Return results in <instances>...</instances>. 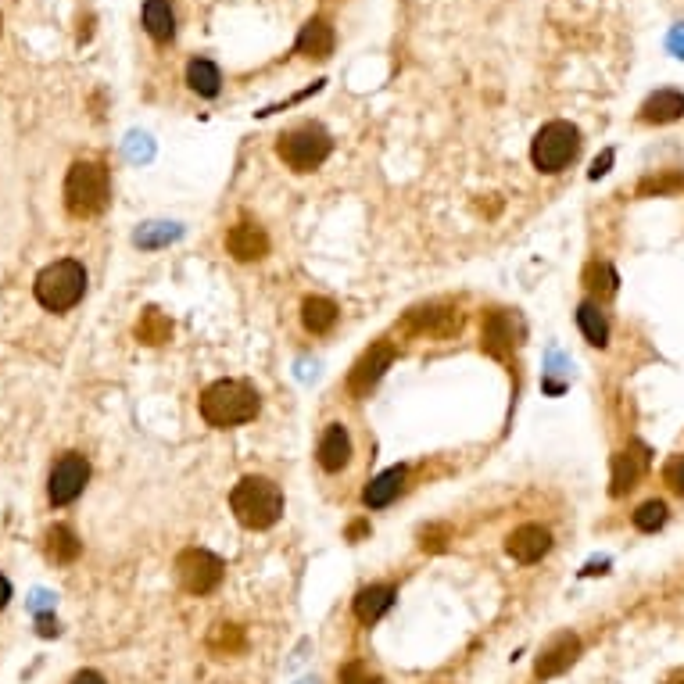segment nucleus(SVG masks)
Instances as JSON below:
<instances>
[{
	"label": "nucleus",
	"mask_w": 684,
	"mask_h": 684,
	"mask_svg": "<svg viewBox=\"0 0 684 684\" xmlns=\"http://www.w3.org/2000/svg\"><path fill=\"white\" fill-rule=\"evenodd\" d=\"M294 47H298L301 58H312V61L330 58L334 47H337V33H334V26H330V18H323V15L308 18L305 26H301L298 43H294Z\"/></svg>",
	"instance_id": "2eb2a0df"
},
{
	"label": "nucleus",
	"mask_w": 684,
	"mask_h": 684,
	"mask_svg": "<svg viewBox=\"0 0 684 684\" xmlns=\"http://www.w3.org/2000/svg\"><path fill=\"white\" fill-rule=\"evenodd\" d=\"M144 29L158 43H169L176 36V15L169 0H144Z\"/></svg>",
	"instance_id": "4be33fe9"
},
{
	"label": "nucleus",
	"mask_w": 684,
	"mask_h": 684,
	"mask_svg": "<svg viewBox=\"0 0 684 684\" xmlns=\"http://www.w3.org/2000/svg\"><path fill=\"white\" fill-rule=\"evenodd\" d=\"M663 480H667V488L684 495V455H674V459L663 466Z\"/></svg>",
	"instance_id": "473e14b6"
},
{
	"label": "nucleus",
	"mask_w": 684,
	"mask_h": 684,
	"mask_svg": "<svg viewBox=\"0 0 684 684\" xmlns=\"http://www.w3.org/2000/svg\"><path fill=\"white\" fill-rule=\"evenodd\" d=\"M402 488H405V466H394V470H384L362 491V502H366V509H384V505H391L394 498L402 495Z\"/></svg>",
	"instance_id": "6ab92c4d"
},
{
	"label": "nucleus",
	"mask_w": 684,
	"mask_h": 684,
	"mask_svg": "<svg viewBox=\"0 0 684 684\" xmlns=\"http://www.w3.org/2000/svg\"><path fill=\"white\" fill-rule=\"evenodd\" d=\"M337 305L330 298H305L301 301V323H305V330L308 334H316V337H323V334H330L337 326Z\"/></svg>",
	"instance_id": "412c9836"
},
{
	"label": "nucleus",
	"mask_w": 684,
	"mask_h": 684,
	"mask_svg": "<svg viewBox=\"0 0 684 684\" xmlns=\"http://www.w3.org/2000/svg\"><path fill=\"white\" fill-rule=\"evenodd\" d=\"M577 151H581V129L573 126V122H548V126L538 129V137H534L531 144V158L534 165H538L541 172H563L566 165L577 158Z\"/></svg>",
	"instance_id": "423d86ee"
},
{
	"label": "nucleus",
	"mask_w": 684,
	"mask_h": 684,
	"mask_svg": "<svg viewBox=\"0 0 684 684\" xmlns=\"http://www.w3.org/2000/svg\"><path fill=\"white\" fill-rule=\"evenodd\" d=\"M341 684H380V677L373 674V670L366 667V663H348V667L341 670Z\"/></svg>",
	"instance_id": "2f4dec72"
},
{
	"label": "nucleus",
	"mask_w": 684,
	"mask_h": 684,
	"mask_svg": "<svg viewBox=\"0 0 684 684\" xmlns=\"http://www.w3.org/2000/svg\"><path fill=\"white\" fill-rule=\"evenodd\" d=\"M69 684H104V677L97 674V670H79V674L72 677Z\"/></svg>",
	"instance_id": "f704fd0d"
},
{
	"label": "nucleus",
	"mask_w": 684,
	"mask_h": 684,
	"mask_svg": "<svg viewBox=\"0 0 684 684\" xmlns=\"http://www.w3.org/2000/svg\"><path fill=\"white\" fill-rule=\"evenodd\" d=\"M366 531H369V523H351V527H348V538L355 541V538H362Z\"/></svg>",
	"instance_id": "58836bf2"
},
{
	"label": "nucleus",
	"mask_w": 684,
	"mask_h": 684,
	"mask_svg": "<svg viewBox=\"0 0 684 684\" xmlns=\"http://www.w3.org/2000/svg\"><path fill=\"white\" fill-rule=\"evenodd\" d=\"M0 26H4V22H0Z\"/></svg>",
	"instance_id": "a19ab883"
},
{
	"label": "nucleus",
	"mask_w": 684,
	"mask_h": 684,
	"mask_svg": "<svg viewBox=\"0 0 684 684\" xmlns=\"http://www.w3.org/2000/svg\"><path fill=\"white\" fill-rule=\"evenodd\" d=\"M169 337H172V319L165 316V312H158V308H144L137 319V341L158 348V344H165Z\"/></svg>",
	"instance_id": "b1692460"
},
{
	"label": "nucleus",
	"mask_w": 684,
	"mask_h": 684,
	"mask_svg": "<svg viewBox=\"0 0 684 684\" xmlns=\"http://www.w3.org/2000/svg\"><path fill=\"white\" fill-rule=\"evenodd\" d=\"M79 552H83V545H79V538L72 534V527L54 523L51 531H47V556H51L54 563H76Z\"/></svg>",
	"instance_id": "393cba45"
},
{
	"label": "nucleus",
	"mask_w": 684,
	"mask_h": 684,
	"mask_svg": "<svg viewBox=\"0 0 684 684\" xmlns=\"http://www.w3.org/2000/svg\"><path fill=\"white\" fill-rule=\"evenodd\" d=\"M86 480H90V462L83 459L79 452H65L58 462H54L51 480H47V498L54 505H69L83 495Z\"/></svg>",
	"instance_id": "1a4fd4ad"
},
{
	"label": "nucleus",
	"mask_w": 684,
	"mask_h": 684,
	"mask_svg": "<svg viewBox=\"0 0 684 684\" xmlns=\"http://www.w3.org/2000/svg\"><path fill=\"white\" fill-rule=\"evenodd\" d=\"M670 51H674L677 58H684V26H677L674 33H670Z\"/></svg>",
	"instance_id": "c9c22d12"
},
{
	"label": "nucleus",
	"mask_w": 684,
	"mask_h": 684,
	"mask_svg": "<svg viewBox=\"0 0 684 684\" xmlns=\"http://www.w3.org/2000/svg\"><path fill=\"white\" fill-rule=\"evenodd\" d=\"M394 344L391 341H377V344H369L366 351L359 355V362L351 366V373H348V391L355 394V398H366L373 387L384 380V373L391 369V362H394Z\"/></svg>",
	"instance_id": "9d476101"
},
{
	"label": "nucleus",
	"mask_w": 684,
	"mask_h": 684,
	"mask_svg": "<svg viewBox=\"0 0 684 684\" xmlns=\"http://www.w3.org/2000/svg\"><path fill=\"white\" fill-rule=\"evenodd\" d=\"M316 462L326 473H341L351 462V437H348V430H344V423H330V427L319 434Z\"/></svg>",
	"instance_id": "dca6fc26"
},
{
	"label": "nucleus",
	"mask_w": 684,
	"mask_h": 684,
	"mask_svg": "<svg viewBox=\"0 0 684 684\" xmlns=\"http://www.w3.org/2000/svg\"><path fill=\"white\" fill-rule=\"evenodd\" d=\"M187 86L197 97H219V90H223V72H219L215 61L194 58L187 65Z\"/></svg>",
	"instance_id": "5701e85b"
},
{
	"label": "nucleus",
	"mask_w": 684,
	"mask_h": 684,
	"mask_svg": "<svg viewBox=\"0 0 684 684\" xmlns=\"http://www.w3.org/2000/svg\"><path fill=\"white\" fill-rule=\"evenodd\" d=\"M642 470H645V448L642 445H634V448H627V452H616L613 455V495H627V491L638 484V477H642Z\"/></svg>",
	"instance_id": "f3484780"
},
{
	"label": "nucleus",
	"mask_w": 684,
	"mask_h": 684,
	"mask_svg": "<svg viewBox=\"0 0 684 684\" xmlns=\"http://www.w3.org/2000/svg\"><path fill=\"white\" fill-rule=\"evenodd\" d=\"M8 599H11V584H8V577L0 573V609L8 606Z\"/></svg>",
	"instance_id": "4c0bfd02"
},
{
	"label": "nucleus",
	"mask_w": 684,
	"mask_h": 684,
	"mask_svg": "<svg viewBox=\"0 0 684 684\" xmlns=\"http://www.w3.org/2000/svg\"><path fill=\"white\" fill-rule=\"evenodd\" d=\"M663 684H684V670H674V674H670Z\"/></svg>",
	"instance_id": "ea45409f"
},
{
	"label": "nucleus",
	"mask_w": 684,
	"mask_h": 684,
	"mask_svg": "<svg viewBox=\"0 0 684 684\" xmlns=\"http://www.w3.org/2000/svg\"><path fill=\"white\" fill-rule=\"evenodd\" d=\"M112 201V176L104 162H76L65 176V208L76 219H90L101 215Z\"/></svg>",
	"instance_id": "7ed1b4c3"
},
{
	"label": "nucleus",
	"mask_w": 684,
	"mask_h": 684,
	"mask_svg": "<svg viewBox=\"0 0 684 684\" xmlns=\"http://www.w3.org/2000/svg\"><path fill=\"white\" fill-rule=\"evenodd\" d=\"M577 326H581V334L588 337V344H595V348H606L609 344V323L595 301H584V305L577 308Z\"/></svg>",
	"instance_id": "a878e982"
},
{
	"label": "nucleus",
	"mask_w": 684,
	"mask_h": 684,
	"mask_svg": "<svg viewBox=\"0 0 684 684\" xmlns=\"http://www.w3.org/2000/svg\"><path fill=\"white\" fill-rule=\"evenodd\" d=\"M394 599H398V591H394L391 584H369V588L359 591V599H355V616H359L366 627H373L380 616L394 606Z\"/></svg>",
	"instance_id": "a211bd4d"
},
{
	"label": "nucleus",
	"mask_w": 684,
	"mask_h": 684,
	"mask_svg": "<svg viewBox=\"0 0 684 684\" xmlns=\"http://www.w3.org/2000/svg\"><path fill=\"white\" fill-rule=\"evenodd\" d=\"M480 348L498 362L513 359L516 330H513V316H509V312H502V308H488V312H484V323H480Z\"/></svg>",
	"instance_id": "9b49d317"
},
{
	"label": "nucleus",
	"mask_w": 684,
	"mask_h": 684,
	"mask_svg": "<svg viewBox=\"0 0 684 684\" xmlns=\"http://www.w3.org/2000/svg\"><path fill=\"white\" fill-rule=\"evenodd\" d=\"M609 165H613V151H602V158H595V165H591V180H599V176H606Z\"/></svg>",
	"instance_id": "72a5a7b5"
},
{
	"label": "nucleus",
	"mask_w": 684,
	"mask_h": 684,
	"mask_svg": "<svg viewBox=\"0 0 684 684\" xmlns=\"http://www.w3.org/2000/svg\"><path fill=\"white\" fill-rule=\"evenodd\" d=\"M244 645H248V638H244V627L237 624H215L208 631V649L215 656H237V652H244Z\"/></svg>",
	"instance_id": "bb28decb"
},
{
	"label": "nucleus",
	"mask_w": 684,
	"mask_h": 684,
	"mask_svg": "<svg viewBox=\"0 0 684 684\" xmlns=\"http://www.w3.org/2000/svg\"><path fill=\"white\" fill-rule=\"evenodd\" d=\"M448 541H452V531H448L445 523H430V527L419 531V548L423 552H445Z\"/></svg>",
	"instance_id": "c756f323"
},
{
	"label": "nucleus",
	"mask_w": 684,
	"mask_h": 684,
	"mask_svg": "<svg viewBox=\"0 0 684 684\" xmlns=\"http://www.w3.org/2000/svg\"><path fill=\"white\" fill-rule=\"evenodd\" d=\"M616 273L613 266H606V262H591L588 269H584V287H588L595 298H613L616 294Z\"/></svg>",
	"instance_id": "cd10ccee"
},
{
	"label": "nucleus",
	"mask_w": 684,
	"mask_h": 684,
	"mask_svg": "<svg viewBox=\"0 0 684 684\" xmlns=\"http://www.w3.org/2000/svg\"><path fill=\"white\" fill-rule=\"evenodd\" d=\"M577 656H581V638L570 631L556 634L552 642L541 649L538 663H534V677H541V681H548V677H559L563 670H570L573 663H577Z\"/></svg>",
	"instance_id": "f8f14e48"
},
{
	"label": "nucleus",
	"mask_w": 684,
	"mask_h": 684,
	"mask_svg": "<svg viewBox=\"0 0 684 684\" xmlns=\"http://www.w3.org/2000/svg\"><path fill=\"white\" fill-rule=\"evenodd\" d=\"M684 187V176H677V172H667V176H652V180H645L642 187H638V194L649 197V194H674V190Z\"/></svg>",
	"instance_id": "7c9ffc66"
},
{
	"label": "nucleus",
	"mask_w": 684,
	"mask_h": 684,
	"mask_svg": "<svg viewBox=\"0 0 684 684\" xmlns=\"http://www.w3.org/2000/svg\"><path fill=\"white\" fill-rule=\"evenodd\" d=\"M223 573V559L208 552V548H187L176 559V577H180L183 591H190V595H212L223 584Z\"/></svg>",
	"instance_id": "6e6552de"
},
{
	"label": "nucleus",
	"mask_w": 684,
	"mask_h": 684,
	"mask_svg": "<svg viewBox=\"0 0 684 684\" xmlns=\"http://www.w3.org/2000/svg\"><path fill=\"white\" fill-rule=\"evenodd\" d=\"M681 115H684V94H677V90H656L642 104V122H656V126L677 122Z\"/></svg>",
	"instance_id": "aec40b11"
},
{
	"label": "nucleus",
	"mask_w": 684,
	"mask_h": 684,
	"mask_svg": "<svg viewBox=\"0 0 684 684\" xmlns=\"http://www.w3.org/2000/svg\"><path fill=\"white\" fill-rule=\"evenodd\" d=\"M634 527L645 534H656L663 523H667V502H659V498H652V502H642L638 509H634Z\"/></svg>",
	"instance_id": "c85d7f7f"
},
{
	"label": "nucleus",
	"mask_w": 684,
	"mask_h": 684,
	"mask_svg": "<svg viewBox=\"0 0 684 684\" xmlns=\"http://www.w3.org/2000/svg\"><path fill=\"white\" fill-rule=\"evenodd\" d=\"M226 251H230L237 262H258V258L269 255V237L258 223L240 219V223L230 226V233H226Z\"/></svg>",
	"instance_id": "4468645a"
},
{
	"label": "nucleus",
	"mask_w": 684,
	"mask_h": 684,
	"mask_svg": "<svg viewBox=\"0 0 684 684\" xmlns=\"http://www.w3.org/2000/svg\"><path fill=\"white\" fill-rule=\"evenodd\" d=\"M40 634H43V638L58 634V620H54V616H40Z\"/></svg>",
	"instance_id": "e433bc0d"
},
{
	"label": "nucleus",
	"mask_w": 684,
	"mask_h": 684,
	"mask_svg": "<svg viewBox=\"0 0 684 684\" xmlns=\"http://www.w3.org/2000/svg\"><path fill=\"white\" fill-rule=\"evenodd\" d=\"M466 323L459 305H448V301H430V305H416L405 312L402 330L416 337H437V341H448L455 337Z\"/></svg>",
	"instance_id": "0eeeda50"
},
{
	"label": "nucleus",
	"mask_w": 684,
	"mask_h": 684,
	"mask_svg": "<svg viewBox=\"0 0 684 684\" xmlns=\"http://www.w3.org/2000/svg\"><path fill=\"white\" fill-rule=\"evenodd\" d=\"M548 548H552V534H548V527H541V523H523V527H516V531L509 534V541H505V552L523 566L545 559Z\"/></svg>",
	"instance_id": "ddd939ff"
},
{
	"label": "nucleus",
	"mask_w": 684,
	"mask_h": 684,
	"mask_svg": "<svg viewBox=\"0 0 684 684\" xmlns=\"http://www.w3.org/2000/svg\"><path fill=\"white\" fill-rule=\"evenodd\" d=\"M33 294L47 312H69L83 301L86 294V269L76 258H61L51 262L47 269H40L33 283Z\"/></svg>",
	"instance_id": "20e7f679"
},
{
	"label": "nucleus",
	"mask_w": 684,
	"mask_h": 684,
	"mask_svg": "<svg viewBox=\"0 0 684 684\" xmlns=\"http://www.w3.org/2000/svg\"><path fill=\"white\" fill-rule=\"evenodd\" d=\"M230 509L240 527H248V531H269L283 516V491L269 477H244L230 491Z\"/></svg>",
	"instance_id": "f03ea898"
},
{
	"label": "nucleus",
	"mask_w": 684,
	"mask_h": 684,
	"mask_svg": "<svg viewBox=\"0 0 684 684\" xmlns=\"http://www.w3.org/2000/svg\"><path fill=\"white\" fill-rule=\"evenodd\" d=\"M258 409H262L258 391L251 384H244V380H215L201 394V416L215 430H230V427H240V423H251L258 416Z\"/></svg>",
	"instance_id": "f257e3e1"
},
{
	"label": "nucleus",
	"mask_w": 684,
	"mask_h": 684,
	"mask_svg": "<svg viewBox=\"0 0 684 684\" xmlns=\"http://www.w3.org/2000/svg\"><path fill=\"white\" fill-rule=\"evenodd\" d=\"M330 147H334V140L323 126H294L276 140V154L294 172H316L330 158Z\"/></svg>",
	"instance_id": "39448f33"
}]
</instances>
